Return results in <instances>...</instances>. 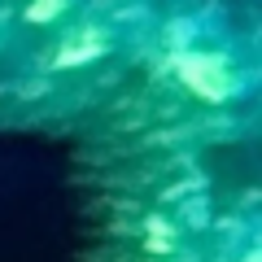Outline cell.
<instances>
[{
  "label": "cell",
  "instance_id": "cell-1",
  "mask_svg": "<svg viewBox=\"0 0 262 262\" xmlns=\"http://www.w3.org/2000/svg\"><path fill=\"white\" fill-rule=\"evenodd\" d=\"M166 66L175 75V83L206 105H236L253 92L249 57H245V48L227 44L219 22H192V18L175 22Z\"/></svg>",
  "mask_w": 262,
  "mask_h": 262
},
{
  "label": "cell",
  "instance_id": "cell-2",
  "mask_svg": "<svg viewBox=\"0 0 262 262\" xmlns=\"http://www.w3.org/2000/svg\"><path fill=\"white\" fill-rule=\"evenodd\" d=\"M114 48H118V35H114L110 22H79V27H70L61 39H57L53 57H48V66L53 70H79V66H92L101 61V57H110Z\"/></svg>",
  "mask_w": 262,
  "mask_h": 262
},
{
  "label": "cell",
  "instance_id": "cell-3",
  "mask_svg": "<svg viewBox=\"0 0 262 262\" xmlns=\"http://www.w3.org/2000/svg\"><path fill=\"white\" fill-rule=\"evenodd\" d=\"M70 5H75V0H31L27 18H31V22H53V18H61Z\"/></svg>",
  "mask_w": 262,
  "mask_h": 262
},
{
  "label": "cell",
  "instance_id": "cell-4",
  "mask_svg": "<svg viewBox=\"0 0 262 262\" xmlns=\"http://www.w3.org/2000/svg\"><path fill=\"white\" fill-rule=\"evenodd\" d=\"M245 262H258V253H249V258H245Z\"/></svg>",
  "mask_w": 262,
  "mask_h": 262
}]
</instances>
